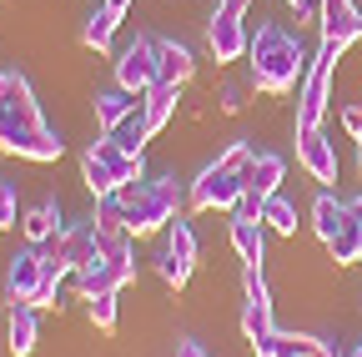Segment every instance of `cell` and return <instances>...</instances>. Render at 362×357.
I'll return each mask as SVG.
<instances>
[{
    "instance_id": "obj_21",
    "label": "cell",
    "mask_w": 362,
    "mask_h": 357,
    "mask_svg": "<svg viewBox=\"0 0 362 357\" xmlns=\"http://www.w3.org/2000/svg\"><path fill=\"white\" fill-rule=\"evenodd\" d=\"M342 221H347V201H337L332 192H322L312 201V227H317V237L322 242H332L337 232H342Z\"/></svg>"
},
{
    "instance_id": "obj_50",
    "label": "cell",
    "mask_w": 362,
    "mask_h": 357,
    "mask_svg": "<svg viewBox=\"0 0 362 357\" xmlns=\"http://www.w3.org/2000/svg\"><path fill=\"white\" fill-rule=\"evenodd\" d=\"M357 40H362V21H357Z\"/></svg>"
},
{
    "instance_id": "obj_20",
    "label": "cell",
    "mask_w": 362,
    "mask_h": 357,
    "mask_svg": "<svg viewBox=\"0 0 362 357\" xmlns=\"http://www.w3.org/2000/svg\"><path fill=\"white\" fill-rule=\"evenodd\" d=\"M116 25H121V16H116V11L106 6V0H101V6L86 16V25H81V40H86L90 51H106V46H111V35H116Z\"/></svg>"
},
{
    "instance_id": "obj_38",
    "label": "cell",
    "mask_w": 362,
    "mask_h": 357,
    "mask_svg": "<svg viewBox=\"0 0 362 357\" xmlns=\"http://www.w3.org/2000/svg\"><path fill=\"white\" fill-rule=\"evenodd\" d=\"M342 131H347L352 141L362 136V106H342Z\"/></svg>"
},
{
    "instance_id": "obj_36",
    "label": "cell",
    "mask_w": 362,
    "mask_h": 357,
    "mask_svg": "<svg viewBox=\"0 0 362 357\" xmlns=\"http://www.w3.org/2000/svg\"><path fill=\"white\" fill-rule=\"evenodd\" d=\"M242 292H247V302H272L267 282H262V267H242Z\"/></svg>"
},
{
    "instance_id": "obj_34",
    "label": "cell",
    "mask_w": 362,
    "mask_h": 357,
    "mask_svg": "<svg viewBox=\"0 0 362 357\" xmlns=\"http://www.w3.org/2000/svg\"><path fill=\"white\" fill-rule=\"evenodd\" d=\"M156 272H161V282H166V287H176V292L187 287V277H192L187 267H176V257H171V252H161V257H156Z\"/></svg>"
},
{
    "instance_id": "obj_39",
    "label": "cell",
    "mask_w": 362,
    "mask_h": 357,
    "mask_svg": "<svg viewBox=\"0 0 362 357\" xmlns=\"http://www.w3.org/2000/svg\"><path fill=\"white\" fill-rule=\"evenodd\" d=\"M237 216H252V221H262V197H257V192H242V201H237Z\"/></svg>"
},
{
    "instance_id": "obj_44",
    "label": "cell",
    "mask_w": 362,
    "mask_h": 357,
    "mask_svg": "<svg viewBox=\"0 0 362 357\" xmlns=\"http://www.w3.org/2000/svg\"><path fill=\"white\" fill-rule=\"evenodd\" d=\"M106 6H111L116 16H126V11H131V0H106Z\"/></svg>"
},
{
    "instance_id": "obj_26",
    "label": "cell",
    "mask_w": 362,
    "mask_h": 357,
    "mask_svg": "<svg viewBox=\"0 0 362 357\" xmlns=\"http://www.w3.org/2000/svg\"><path fill=\"white\" fill-rule=\"evenodd\" d=\"M166 252L176 257V267H187V272H192V267H197V232L187 227V221H171V227H166Z\"/></svg>"
},
{
    "instance_id": "obj_28",
    "label": "cell",
    "mask_w": 362,
    "mask_h": 357,
    "mask_svg": "<svg viewBox=\"0 0 362 357\" xmlns=\"http://www.w3.org/2000/svg\"><path fill=\"white\" fill-rule=\"evenodd\" d=\"M262 221H267L277 237H297V206H292L287 197H267V201H262Z\"/></svg>"
},
{
    "instance_id": "obj_41",
    "label": "cell",
    "mask_w": 362,
    "mask_h": 357,
    "mask_svg": "<svg viewBox=\"0 0 362 357\" xmlns=\"http://www.w3.org/2000/svg\"><path fill=\"white\" fill-rule=\"evenodd\" d=\"M156 187H161V192H166V197H171V201L181 206V187H176V176H161V182H156Z\"/></svg>"
},
{
    "instance_id": "obj_15",
    "label": "cell",
    "mask_w": 362,
    "mask_h": 357,
    "mask_svg": "<svg viewBox=\"0 0 362 357\" xmlns=\"http://www.w3.org/2000/svg\"><path fill=\"white\" fill-rule=\"evenodd\" d=\"M282 176H287V161H282V156H272V151H262V156L247 166V176H242V182H247V192H257V197L267 201V197H277Z\"/></svg>"
},
{
    "instance_id": "obj_8",
    "label": "cell",
    "mask_w": 362,
    "mask_h": 357,
    "mask_svg": "<svg viewBox=\"0 0 362 357\" xmlns=\"http://www.w3.org/2000/svg\"><path fill=\"white\" fill-rule=\"evenodd\" d=\"M357 21L362 11L352 6V0H317V25H322V46L327 51H347L352 40H357Z\"/></svg>"
},
{
    "instance_id": "obj_48",
    "label": "cell",
    "mask_w": 362,
    "mask_h": 357,
    "mask_svg": "<svg viewBox=\"0 0 362 357\" xmlns=\"http://www.w3.org/2000/svg\"><path fill=\"white\" fill-rule=\"evenodd\" d=\"M357 166H362V136H357Z\"/></svg>"
},
{
    "instance_id": "obj_18",
    "label": "cell",
    "mask_w": 362,
    "mask_h": 357,
    "mask_svg": "<svg viewBox=\"0 0 362 357\" xmlns=\"http://www.w3.org/2000/svg\"><path fill=\"white\" fill-rule=\"evenodd\" d=\"M156 61H161V81H166V86H187L192 71H197L192 51L176 46V40H156Z\"/></svg>"
},
{
    "instance_id": "obj_5",
    "label": "cell",
    "mask_w": 362,
    "mask_h": 357,
    "mask_svg": "<svg viewBox=\"0 0 362 357\" xmlns=\"http://www.w3.org/2000/svg\"><path fill=\"white\" fill-rule=\"evenodd\" d=\"M156 81H161L156 40H151V35H136L131 46L116 56V86H121V91H131V96H146Z\"/></svg>"
},
{
    "instance_id": "obj_40",
    "label": "cell",
    "mask_w": 362,
    "mask_h": 357,
    "mask_svg": "<svg viewBox=\"0 0 362 357\" xmlns=\"http://www.w3.org/2000/svg\"><path fill=\"white\" fill-rule=\"evenodd\" d=\"M247 106V91H242V86H226V91H221V111H242Z\"/></svg>"
},
{
    "instance_id": "obj_42",
    "label": "cell",
    "mask_w": 362,
    "mask_h": 357,
    "mask_svg": "<svg viewBox=\"0 0 362 357\" xmlns=\"http://www.w3.org/2000/svg\"><path fill=\"white\" fill-rule=\"evenodd\" d=\"M176 357H206L202 342H176Z\"/></svg>"
},
{
    "instance_id": "obj_1",
    "label": "cell",
    "mask_w": 362,
    "mask_h": 357,
    "mask_svg": "<svg viewBox=\"0 0 362 357\" xmlns=\"http://www.w3.org/2000/svg\"><path fill=\"white\" fill-rule=\"evenodd\" d=\"M247 56H252V86H257V91H272V96L297 91V76H302V61L307 56H302V40L292 30L257 25Z\"/></svg>"
},
{
    "instance_id": "obj_11",
    "label": "cell",
    "mask_w": 362,
    "mask_h": 357,
    "mask_svg": "<svg viewBox=\"0 0 362 357\" xmlns=\"http://www.w3.org/2000/svg\"><path fill=\"white\" fill-rule=\"evenodd\" d=\"M86 151H90V156H96V161H101V166H106V171L116 176V182H121V187H131V182H141V176H146V166H141V156H131V151H121V146H116L111 136H101V141H90Z\"/></svg>"
},
{
    "instance_id": "obj_37",
    "label": "cell",
    "mask_w": 362,
    "mask_h": 357,
    "mask_svg": "<svg viewBox=\"0 0 362 357\" xmlns=\"http://www.w3.org/2000/svg\"><path fill=\"white\" fill-rule=\"evenodd\" d=\"M56 287H61L56 277H45V282L35 287V297H30V307H56Z\"/></svg>"
},
{
    "instance_id": "obj_17",
    "label": "cell",
    "mask_w": 362,
    "mask_h": 357,
    "mask_svg": "<svg viewBox=\"0 0 362 357\" xmlns=\"http://www.w3.org/2000/svg\"><path fill=\"white\" fill-rule=\"evenodd\" d=\"M232 252L242 257V267H262V252H267V237H262V221H252V216H237L232 221Z\"/></svg>"
},
{
    "instance_id": "obj_24",
    "label": "cell",
    "mask_w": 362,
    "mask_h": 357,
    "mask_svg": "<svg viewBox=\"0 0 362 357\" xmlns=\"http://www.w3.org/2000/svg\"><path fill=\"white\" fill-rule=\"evenodd\" d=\"M106 136H111V141H116L121 151H131V156H141V146L151 141V126H146V111L136 106V111H131V116H126V121H121L116 131H106Z\"/></svg>"
},
{
    "instance_id": "obj_7",
    "label": "cell",
    "mask_w": 362,
    "mask_h": 357,
    "mask_svg": "<svg viewBox=\"0 0 362 357\" xmlns=\"http://www.w3.org/2000/svg\"><path fill=\"white\" fill-rule=\"evenodd\" d=\"M206 46H211V56H216V61H242V56H247V46H252L242 11L216 6V16H211V25H206Z\"/></svg>"
},
{
    "instance_id": "obj_4",
    "label": "cell",
    "mask_w": 362,
    "mask_h": 357,
    "mask_svg": "<svg viewBox=\"0 0 362 357\" xmlns=\"http://www.w3.org/2000/svg\"><path fill=\"white\" fill-rule=\"evenodd\" d=\"M332 61L337 51H317V61L307 66V81H302V96H297V126L312 131V126H322L327 116V101H332Z\"/></svg>"
},
{
    "instance_id": "obj_47",
    "label": "cell",
    "mask_w": 362,
    "mask_h": 357,
    "mask_svg": "<svg viewBox=\"0 0 362 357\" xmlns=\"http://www.w3.org/2000/svg\"><path fill=\"white\" fill-rule=\"evenodd\" d=\"M287 6H292V11H297V16H302V11H307V0H287Z\"/></svg>"
},
{
    "instance_id": "obj_9",
    "label": "cell",
    "mask_w": 362,
    "mask_h": 357,
    "mask_svg": "<svg viewBox=\"0 0 362 357\" xmlns=\"http://www.w3.org/2000/svg\"><path fill=\"white\" fill-rule=\"evenodd\" d=\"M297 161H302V171L312 182H322V187L337 182V146L322 136V126H312V131L297 126Z\"/></svg>"
},
{
    "instance_id": "obj_29",
    "label": "cell",
    "mask_w": 362,
    "mask_h": 357,
    "mask_svg": "<svg viewBox=\"0 0 362 357\" xmlns=\"http://www.w3.org/2000/svg\"><path fill=\"white\" fill-rule=\"evenodd\" d=\"M327 252H332V262H337V267H347V262H362V227H357L352 216L342 221V232L327 242Z\"/></svg>"
},
{
    "instance_id": "obj_43",
    "label": "cell",
    "mask_w": 362,
    "mask_h": 357,
    "mask_svg": "<svg viewBox=\"0 0 362 357\" xmlns=\"http://www.w3.org/2000/svg\"><path fill=\"white\" fill-rule=\"evenodd\" d=\"M347 216H352V221H362V197H352V201H347Z\"/></svg>"
},
{
    "instance_id": "obj_46",
    "label": "cell",
    "mask_w": 362,
    "mask_h": 357,
    "mask_svg": "<svg viewBox=\"0 0 362 357\" xmlns=\"http://www.w3.org/2000/svg\"><path fill=\"white\" fill-rule=\"evenodd\" d=\"M0 111H6V71H0Z\"/></svg>"
},
{
    "instance_id": "obj_30",
    "label": "cell",
    "mask_w": 362,
    "mask_h": 357,
    "mask_svg": "<svg viewBox=\"0 0 362 357\" xmlns=\"http://www.w3.org/2000/svg\"><path fill=\"white\" fill-rule=\"evenodd\" d=\"M242 332H247V342H262L267 332H277V322H272V302H247L242 307Z\"/></svg>"
},
{
    "instance_id": "obj_12",
    "label": "cell",
    "mask_w": 362,
    "mask_h": 357,
    "mask_svg": "<svg viewBox=\"0 0 362 357\" xmlns=\"http://www.w3.org/2000/svg\"><path fill=\"white\" fill-rule=\"evenodd\" d=\"M252 347H257V357H322L327 352L322 337H302V332H267Z\"/></svg>"
},
{
    "instance_id": "obj_33",
    "label": "cell",
    "mask_w": 362,
    "mask_h": 357,
    "mask_svg": "<svg viewBox=\"0 0 362 357\" xmlns=\"http://www.w3.org/2000/svg\"><path fill=\"white\" fill-rule=\"evenodd\" d=\"M86 302H90V322H96L101 332H116V292H96Z\"/></svg>"
},
{
    "instance_id": "obj_3",
    "label": "cell",
    "mask_w": 362,
    "mask_h": 357,
    "mask_svg": "<svg viewBox=\"0 0 362 357\" xmlns=\"http://www.w3.org/2000/svg\"><path fill=\"white\" fill-rule=\"evenodd\" d=\"M136 277V262H131V242H101V257L76 272L81 282V297H96V292H121L126 282Z\"/></svg>"
},
{
    "instance_id": "obj_16",
    "label": "cell",
    "mask_w": 362,
    "mask_h": 357,
    "mask_svg": "<svg viewBox=\"0 0 362 357\" xmlns=\"http://www.w3.org/2000/svg\"><path fill=\"white\" fill-rule=\"evenodd\" d=\"M21 232H25L30 247H45L56 232H66V227H61V206H56V201H35V206L21 216Z\"/></svg>"
},
{
    "instance_id": "obj_2",
    "label": "cell",
    "mask_w": 362,
    "mask_h": 357,
    "mask_svg": "<svg viewBox=\"0 0 362 357\" xmlns=\"http://www.w3.org/2000/svg\"><path fill=\"white\" fill-rule=\"evenodd\" d=\"M116 197H121V206H126V232H131V237H156V232H166L171 221H176V201H171L156 182H131V187H121Z\"/></svg>"
},
{
    "instance_id": "obj_45",
    "label": "cell",
    "mask_w": 362,
    "mask_h": 357,
    "mask_svg": "<svg viewBox=\"0 0 362 357\" xmlns=\"http://www.w3.org/2000/svg\"><path fill=\"white\" fill-rule=\"evenodd\" d=\"M216 6H226V11H247V0H216Z\"/></svg>"
},
{
    "instance_id": "obj_23",
    "label": "cell",
    "mask_w": 362,
    "mask_h": 357,
    "mask_svg": "<svg viewBox=\"0 0 362 357\" xmlns=\"http://www.w3.org/2000/svg\"><path fill=\"white\" fill-rule=\"evenodd\" d=\"M16 156H25V161H61V136H56L51 126L25 131V136L16 141Z\"/></svg>"
},
{
    "instance_id": "obj_32",
    "label": "cell",
    "mask_w": 362,
    "mask_h": 357,
    "mask_svg": "<svg viewBox=\"0 0 362 357\" xmlns=\"http://www.w3.org/2000/svg\"><path fill=\"white\" fill-rule=\"evenodd\" d=\"M6 111H40L30 96V81L21 71H6Z\"/></svg>"
},
{
    "instance_id": "obj_22",
    "label": "cell",
    "mask_w": 362,
    "mask_h": 357,
    "mask_svg": "<svg viewBox=\"0 0 362 357\" xmlns=\"http://www.w3.org/2000/svg\"><path fill=\"white\" fill-rule=\"evenodd\" d=\"M176 91H181V86H166V81H156L151 91L141 96V111H146V126H151V136H156V131L171 121V111H176Z\"/></svg>"
},
{
    "instance_id": "obj_49",
    "label": "cell",
    "mask_w": 362,
    "mask_h": 357,
    "mask_svg": "<svg viewBox=\"0 0 362 357\" xmlns=\"http://www.w3.org/2000/svg\"><path fill=\"white\" fill-rule=\"evenodd\" d=\"M352 357H362V342H357V347H352Z\"/></svg>"
},
{
    "instance_id": "obj_31",
    "label": "cell",
    "mask_w": 362,
    "mask_h": 357,
    "mask_svg": "<svg viewBox=\"0 0 362 357\" xmlns=\"http://www.w3.org/2000/svg\"><path fill=\"white\" fill-rule=\"evenodd\" d=\"M257 161V146L247 141V136H237V141H226V151L216 156V166H226V171H237V176H247V166Z\"/></svg>"
},
{
    "instance_id": "obj_25",
    "label": "cell",
    "mask_w": 362,
    "mask_h": 357,
    "mask_svg": "<svg viewBox=\"0 0 362 357\" xmlns=\"http://www.w3.org/2000/svg\"><path fill=\"white\" fill-rule=\"evenodd\" d=\"M136 106H141V96H131V91H106V96H96V121H101V131H116Z\"/></svg>"
},
{
    "instance_id": "obj_27",
    "label": "cell",
    "mask_w": 362,
    "mask_h": 357,
    "mask_svg": "<svg viewBox=\"0 0 362 357\" xmlns=\"http://www.w3.org/2000/svg\"><path fill=\"white\" fill-rule=\"evenodd\" d=\"M81 182H86V192L96 197V201H101V197H116V192H121V182H116V176H111V171H106V166H101L96 156H90V151L81 156Z\"/></svg>"
},
{
    "instance_id": "obj_35",
    "label": "cell",
    "mask_w": 362,
    "mask_h": 357,
    "mask_svg": "<svg viewBox=\"0 0 362 357\" xmlns=\"http://www.w3.org/2000/svg\"><path fill=\"white\" fill-rule=\"evenodd\" d=\"M21 221V206H16V187L11 182H0V232H11Z\"/></svg>"
},
{
    "instance_id": "obj_13",
    "label": "cell",
    "mask_w": 362,
    "mask_h": 357,
    "mask_svg": "<svg viewBox=\"0 0 362 357\" xmlns=\"http://www.w3.org/2000/svg\"><path fill=\"white\" fill-rule=\"evenodd\" d=\"M6 307H11V327H6V337H11V352H16V357H30V352H35V342H40L35 307H30V302H6Z\"/></svg>"
},
{
    "instance_id": "obj_10",
    "label": "cell",
    "mask_w": 362,
    "mask_h": 357,
    "mask_svg": "<svg viewBox=\"0 0 362 357\" xmlns=\"http://www.w3.org/2000/svg\"><path fill=\"white\" fill-rule=\"evenodd\" d=\"M40 282H45V257H40V247L16 252V257H11V272H6V302H30Z\"/></svg>"
},
{
    "instance_id": "obj_6",
    "label": "cell",
    "mask_w": 362,
    "mask_h": 357,
    "mask_svg": "<svg viewBox=\"0 0 362 357\" xmlns=\"http://www.w3.org/2000/svg\"><path fill=\"white\" fill-rule=\"evenodd\" d=\"M242 192H247L242 176L211 161V166L197 176V182H192V206H197V211H237Z\"/></svg>"
},
{
    "instance_id": "obj_14",
    "label": "cell",
    "mask_w": 362,
    "mask_h": 357,
    "mask_svg": "<svg viewBox=\"0 0 362 357\" xmlns=\"http://www.w3.org/2000/svg\"><path fill=\"white\" fill-rule=\"evenodd\" d=\"M61 252H66V262H71V272H86V267L101 257L96 227H66V232H61Z\"/></svg>"
},
{
    "instance_id": "obj_19",
    "label": "cell",
    "mask_w": 362,
    "mask_h": 357,
    "mask_svg": "<svg viewBox=\"0 0 362 357\" xmlns=\"http://www.w3.org/2000/svg\"><path fill=\"white\" fill-rule=\"evenodd\" d=\"M90 227H96V237H101V242H131L121 197H101V201H96V216H90Z\"/></svg>"
}]
</instances>
